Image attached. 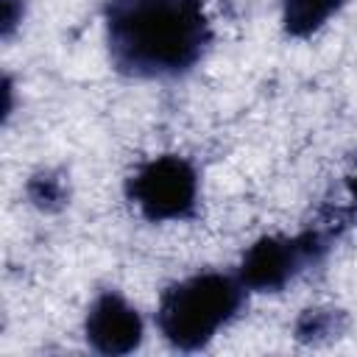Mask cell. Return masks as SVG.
Instances as JSON below:
<instances>
[{
    "label": "cell",
    "instance_id": "52a82bcc",
    "mask_svg": "<svg viewBox=\"0 0 357 357\" xmlns=\"http://www.w3.org/2000/svg\"><path fill=\"white\" fill-rule=\"evenodd\" d=\"M31 198H33L39 206H50L53 201H61V198H64V190H61V184H59L56 178L39 176V178L31 181Z\"/></svg>",
    "mask_w": 357,
    "mask_h": 357
},
{
    "label": "cell",
    "instance_id": "277c9868",
    "mask_svg": "<svg viewBox=\"0 0 357 357\" xmlns=\"http://www.w3.org/2000/svg\"><path fill=\"white\" fill-rule=\"evenodd\" d=\"M318 245H321L318 234L262 237L245 251L237 279L243 282L245 290H279L301 271V265L312 257Z\"/></svg>",
    "mask_w": 357,
    "mask_h": 357
},
{
    "label": "cell",
    "instance_id": "5b68a950",
    "mask_svg": "<svg viewBox=\"0 0 357 357\" xmlns=\"http://www.w3.org/2000/svg\"><path fill=\"white\" fill-rule=\"evenodd\" d=\"M86 340L100 354H126L142 340V321L137 310L117 293H100L86 312Z\"/></svg>",
    "mask_w": 357,
    "mask_h": 357
},
{
    "label": "cell",
    "instance_id": "3957f363",
    "mask_svg": "<svg viewBox=\"0 0 357 357\" xmlns=\"http://www.w3.org/2000/svg\"><path fill=\"white\" fill-rule=\"evenodd\" d=\"M128 195L137 209L153 220H184L195 212L198 176L181 156H156L137 167L128 181Z\"/></svg>",
    "mask_w": 357,
    "mask_h": 357
},
{
    "label": "cell",
    "instance_id": "ba28073f",
    "mask_svg": "<svg viewBox=\"0 0 357 357\" xmlns=\"http://www.w3.org/2000/svg\"><path fill=\"white\" fill-rule=\"evenodd\" d=\"M349 192H351V198L357 201V173H354V176L349 178Z\"/></svg>",
    "mask_w": 357,
    "mask_h": 357
},
{
    "label": "cell",
    "instance_id": "6da1fadb",
    "mask_svg": "<svg viewBox=\"0 0 357 357\" xmlns=\"http://www.w3.org/2000/svg\"><path fill=\"white\" fill-rule=\"evenodd\" d=\"M112 64L134 78H173L192 70L209 47L204 0H106Z\"/></svg>",
    "mask_w": 357,
    "mask_h": 357
},
{
    "label": "cell",
    "instance_id": "7a4b0ae2",
    "mask_svg": "<svg viewBox=\"0 0 357 357\" xmlns=\"http://www.w3.org/2000/svg\"><path fill=\"white\" fill-rule=\"evenodd\" d=\"M243 293L245 287L234 276L218 271L195 273L165 290L156 312L159 329L176 349H201L226 321L234 318Z\"/></svg>",
    "mask_w": 357,
    "mask_h": 357
},
{
    "label": "cell",
    "instance_id": "8992f818",
    "mask_svg": "<svg viewBox=\"0 0 357 357\" xmlns=\"http://www.w3.org/2000/svg\"><path fill=\"white\" fill-rule=\"evenodd\" d=\"M346 0H284L282 22L290 36H310L332 14L343 8Z\"/></svg>",
    "mask_w": 357,
    "mask_h": 357
}]
</instances>
